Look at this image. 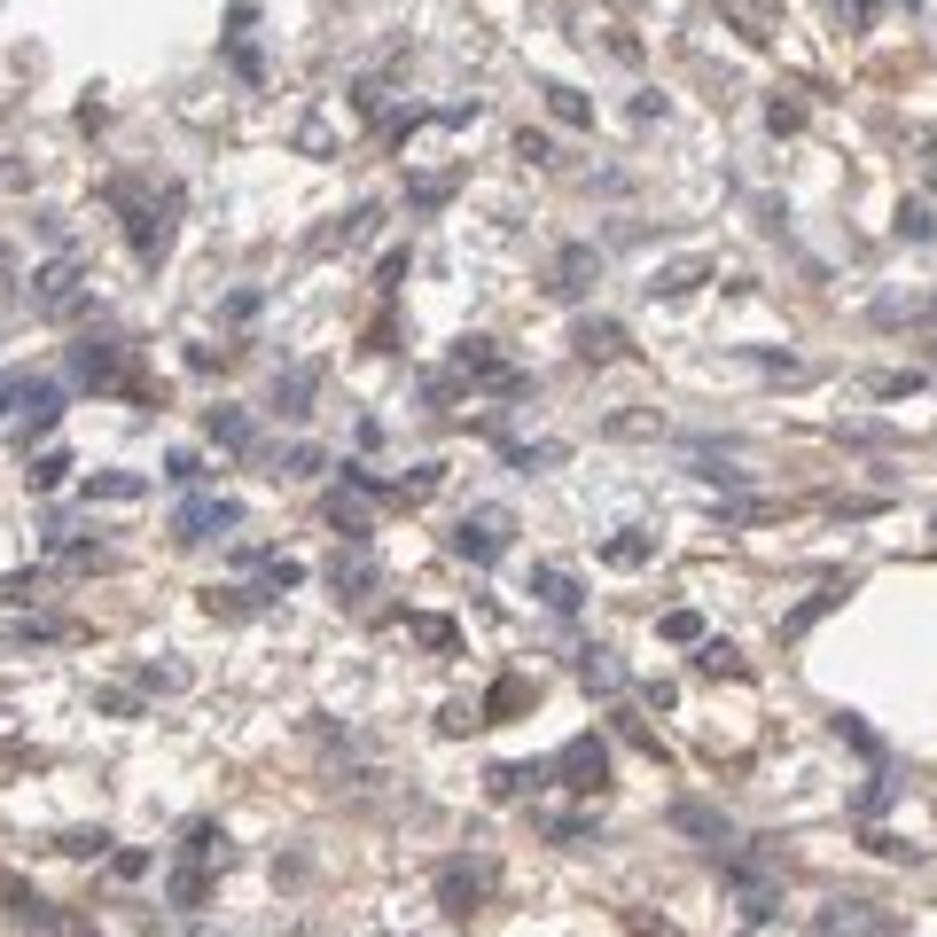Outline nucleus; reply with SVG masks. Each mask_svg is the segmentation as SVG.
I'll return each mask as SVG.
<instances>
[{
  "label": "nucleus",
  "mask_w": 937,
  "mask_h": 937,
  "mask_svg": "<svg viewBox=\"0 0 937 937\" xmlns=\"http://www.w3.org/2000/svg\"><path fill=\"white\" fill-rule=\"evenodd\" d=\"M578 352H586V360L625 352V328H618V320H578Z\"/></svg>",
  "instance_id": "obj_11"
},
{
  "label": "nucleus",
  "mask_w": 937,
  "mask_h": 937,
  "mask_svg": "<svg viewBox=\"0 0 937 937\" xmlns=\"http://www.w3.org/2000/svg\"><path fill=\"white\" fill-rule=\"evenodd\" d=\"M649 555H656V540H649V532H625V540H610V547H602V563H618V570H633V563H649Z\"/></svg>",
  "instance_id": "obj_14"
},
{
  "label": "nucleus",
  "mask_w": 937,
  "mask_h": 937,
  "mask_svg": "<svg viewBox=\"0 0 937 937\" xmlns=\"http://www.w3.org/2000/svg\"><path fill=\"white\" fill-rule=\"evenodd\" d=\"M656 431H664L656 414H618V422H610V438H656Z\"/></svg>",
  "instance_id": "obj_20"
},
{
  "label": "nucleus",
  "mask_w": 937,
  "mask_h": 937,
  "mask_svg": "<svg viewBox=\"0 0 937 937\" xmlns=\"http://www.w3.org/2000/svg\"><path fill=\"white\" fill-rule=\"evenodd\" d=\"M672 828H679V836H704V843H727V836H734L727 813H711V805H672Z\"/></svg>",
  "instance_id": "obj_8"
},
{
  "label": "nucleus",
  "mask_w": 937,
  "mask_h": 937,
  "mask_svg": "<svg viewBox=\"0 0 937 937\" xmlns=\"http://www.w3.org/2000/svg\"><path fill=\"white\" fill-rule=\"evenodd\" d=\"M70 375H78V383H95V391H102V383H118V345H110V336H87V345L70 352Z\"/></svg>",
  "instance_id": "obj_5"
},
{
  "label": "nucleus",
  "mask_w": 937,
  "mask_h": 937,
  "mask_svg": "<svg viewBox=\"0 0 937 937\" xmlns=\"http://www.w3.org/2000/svg\"><path fill=\"white\" fill-rule=\"evenodd\" d=\"M328 524H336V532H345V540L360 547V540H368V508H360V500H345V492H336V500H328Z\"/></svg>",
  "instance_id": "obj_13"
},
{
  "label": "nucleus",
  "mask_w": 937,
  "mask_h": 937,
  "mask_svg": "<svg viewBox=\"0 0 937 937\" xmlns=\"http://www.w3.org/2000/svg\"><path fill=\"white\" fill-rule=\"evenodd\" d=\"M586 274H602V259H593L586 242H570V250H563V266H555V290H563V297H578V290H586Z\"/></svg>",
  "instance_id": "obj_10"
},
{
  "label": "nucleus",
  "mask_w": 937,
  "mask_h": 937,
  "mask_svg": "<svg viewBox=\"0 0 937 937\" xmlns=\"http://www.w3.org/2000/svg\"><path fill=\"white\" fill-rule=\"evenodd\" d=\"M211 438L242 454V446H250V414H235V406H211Z\"/></svg>",
  "instance_id": "obj_15"
},
{
  "label": "nucleus",
  "mask_w": 937,
  "mask_h": 937,
  "mask_svg": "<svg viewBox=\"0 0 937 937\" xmlns=\"http://www.w3.org/2000/svg\"><path fill=\"white\" fill-rule=\"evenodd\" d=\"M547 110H555V118H563V126H586V102H578V95H570V87H547Z\"/></svg>",
  "instance_id": "obj_21"
},
{
  "label": "nucleus",
  "mask_w": 937,
  "mask_h": 937,
  "mask_svg": "<svg viewBox=\"0 0 937 937\" xmlns=\"http://www.w3.org/2000/svg\"><path fill=\"white\" fill-rule=\"evenodd\" d=\"M204 860H181V875H173V906H204Z\"/></svg>",
  "instance_id": "obj_17"
},
{
  "label": "nucleus",
  "mask_w": 937,
  "mask_h": 937,
  "mask_svg": "<svg viewBox=\"0 0 937 937\" xmlns=\"http://www.w3.org/2000/svg\"><path fill=\"white\" fill-rule=\"evenodd\" d=\"M63 469H70L63 454H40V461H32L24 477H32V492H55V484H63Z\"/></svg>",
  "instance_id": "obj_18"
},
{
  "label": "nucleus",
  "mask_w": 937,
  "mask_h": 937,
  "mask_svg": "<svg viewBox=\"0 0 937 937\" xmlns=\"http://www.w3.org/2000/svg\"><path fill=\"white\" fill-rule=\"evenodd\" d=\"M555 774H563V789H602L610 750L593 742V734H578V742H563V750H555Z\"/></svg>",
  "instance_id": "obj_2"
},
{
  "label": "nucleus",
  "mask_w": 937,
  "mask_h": 937,
  "mask_svg": "<svg viewBox=\"0 0 937 937\" xmlns=\"http://www.w3.org/2000/svg\"><path fill=\"white\" fill-rule=\"evenodd\" d=\"M524 782H540V774H532V765H500V774H492V797H516Z\"/></svg>",
  "instance_id": "obj_24"
},
{
  "label": "nucleus",
  "mask_w": 937,
  "mask_h": 937,
  "mask_svg": "<svg viewBox=\"0 0 937 937\" xmlns=\"http://www.w3.org/2000/svg\"><path fill=\"white\" fill-rule=\"evenodd\" d=\"M508 532H516V516H508V508H477V516H461V532H454V555L492 563V555L508 547Z\"/></svg>",
  "instance_id": "obj_1"
},
{
  "label": "nucleus",
  "mask_w": 937,
  "mask_h": 937,
  "mask_svg": "<svg viewBox=\"0 0 937 937\" xmlns=\"http://www.w3.org/2000/svg\"><path fill=\"white\" fill-rule=\"evenodd\" d=\"M313 383H320V368H290V375L274 383V414H290V422H297V414H313V406H305V399H313Z\"/></svg>",
  "instance_id": "obj_9"
},
{
  "label": "nucleus",
  "mask_w": 937,
  "mask_h": 937,
  "mask_svg": "<svg viewBox=\"0 0 937 937\" xmlns=\"http://www.w3.org/2000/svg\"><path fill=\"white\" fill-rule=\"evenodd\" d=\"M87 492H102V500H133V492H141V477H95Z\"/></svg>",
  "instance_id": "obj_25"
},
{
  "label": "nucleus",
  "mask_w": 937,
  "mask_h": 937,
  "mask_svg": "<svg viewBox=\"0 0 937 937\" xmlns=\"http://www.w3.org/2000/svg\"><path fill=\"white\" fill-rule=\"evenodd\" d=\"M32 282H40V290H32V305H40V313H70V305H78V266H70V259L40 266Z\"/></svg>",
  "instance_id": "obj_4"
},
{
  "label": "nucleus",
  "mask_w": 937,
  "mask_h": 937,
  "mask_svg": "<svg viewBox=\"0 0 937 937\" xmlns=\"http://www.w3.org/2000/svg\"><path fill=\"white\" fill-rule=\"evenodd\" d=\"M164 477H173V484H196L204 469H196V454H173V461H164Z\"/></svg>",
  "instance_id": "obj_28"
},
{
  "label": "nucleus",
  "mask_w": 937,
  "mask_h": 937,
  "mask_svg": "<svg viewBox=\"0 0 937 937\" xmlns=\"http://www.w3.org/2000/svg\"><path fill=\"white\" fill-rule=\"evenodd\" d=\"M578 679H586V688H618V664H610V649H578Z\"/></svg>",
  "instance_id": "obj_16"
},
{
  "label": "nucleus",
  "mask_w": 937,
  "mask_h": 937,
  "mask_svg": "<svg viewBox=\"0 0 937 937\" xmlns=\"http://www.w3.org/2000/svg\"><path fill=\"white\" fill-rule=\"evenodd\" d=\"M836 602H843V586H820V593H813V602H805V610H789V618H782V633L797 641V633H805V625H820V618H828Z\"/></svg>",
  "instance_id": "obj_12"
},
{
  "label": "nucleus",
  "mask_w": 937,
  "mask_h": 937,
  "mask_svg": "<svg viewBox=\"0 0 937 937\" xmlns=\"http://www.w3.org/2000/svg\"><path fill=\"white\" fill-rule=\"evenodd\" d=\"M696 664H704V672H734V679H742V656H734L727 641H704V656H696Z\"/></svg>",
  "instance_id": "obj_22"
},
{
  "label": "nucleus",
  "mask_w": 937,
  "mask_h": 937,
  "mask_svg": "<svg viewBox=\"0 0 937 937\" xmlns=\"http://www.w3.org/2000/svg\"><path fill=\"white\" fill-rule=\"evenodd\" d=\"M235 524H242L235 500H181V516H173L181 540H219V532H235Z\"/></svg>",
  "instance_id": "obj_3"
},
{
  "label": "nucleus",
  "mask_w": 937,
  "mask_h": 937,
  "mask_svg": "<svg viewBox=\"0 0 937 937\" xmlns=\"http://www.w3.org/2000/svg\"><path fill=\"white\" fill-rule=\"evenodd\" d=\"M532 593H540L547 610H563V618H570V610L586 602V593H578V578H570L563 563H540V570H532Z\"/></svg>",
  "instance_id": "obj_6"
},
{
  "label": "nucleus",
  "mask_w": 937,
  "mask_h": 937,
  "mask_svg": "<svg viewBox=\"0 0 937 937\" xmlns=\"http://www.w3.org/2000/svg\"><path fill=\"white\" fill-rule=\"evenodd\" d=\"M313 461H320L313 446H290V454H282V477H313Z\"/></svg>",
  "instance_id": "obj_27"
},
{
  "label": "nucleus",
  "mask_w": 937,
  "mask_h": 937,
  "mask_svg": "<svg viewBox=\"0 0 937 937\" xmlns=\"http://www.w3.org/2000/svg\"><path fill=\"white\" fill-rule=\"evenodd\" d=\"M656 633H664V641H704V618H696V610H672Z\"/></svg>",
  "instance_id": "obj_19"
},
{
  "label": "nucleus",
  "mask_w": 937,
  "mask_h": 937,
  "mask_svg": "<svg viewBox=\"0 0 937 937\" xmlns=\"http://www.w3.org/2000/svg\"><path fill=\"white\" fill-rule=\"evenodd\" d=\"M898 235H914V242H922V235H929V204H906V211H898Z\"/></svg>",
  "instance_id": "obj_26"
},
{
  "label": "nucleus",
  "mask_w": 937,
  "mask_h": 937,
  "mask_svg": "<svg viewBox=\"0 0 937 937\" xmlns=\"http://www.w3.org/2000/svg\"><path fill=\"white\" fill-rule=\"evenodd\" d=\"M696 282H704V266H664L649 290H664V297H672V290H696Z\"/></svg>",
  "instance_id": "obj_23"
},
{
  "label": "nucleus",
  "mask_w": 937,
  "mask_h": 937,
  "mask_svg": "<svg viewBox=\"0 0 937 937\" xmlns=\"http://www.w3.org/2000/svg\"><path fill=\"white\" fill-rule=\"evenodd\" d=\"M328 586L345 593V602H360V593L375 586V563H368L360 547H352V555H336V563H328Z\"/></svg>",
  "instance_id": "obj_7"
},
{
  "label": "nucleus",
  "mask_w": 937,
  "mask_h": 937,
  "mask_svg": "<svg viewBox=\"0 0 937 937\" xmlns=\"http://www.w3.org/2000/svg\"><path fill=\"white\" fill-rule=\"evenodd\" d=\"M836 9H851V17H860V24H868V9H875V0H836Z\"/></svg>",
  "instance_id": "obj_29"
}]
</instances>
